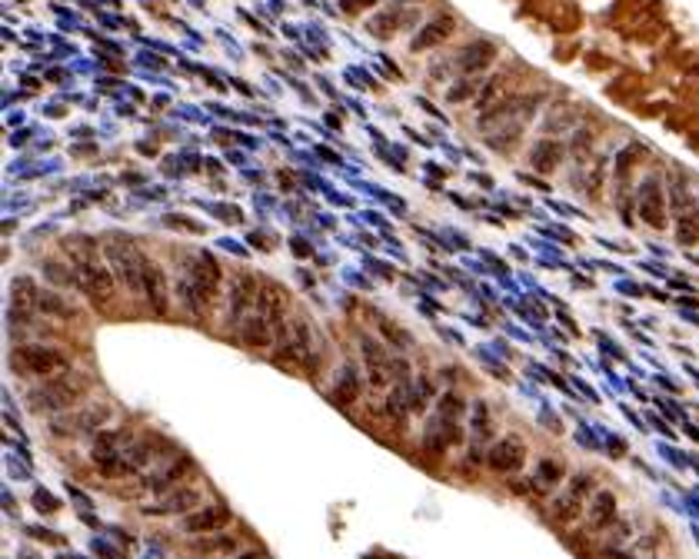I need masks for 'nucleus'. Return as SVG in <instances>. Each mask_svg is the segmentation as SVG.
I'll return each instance as SVG.
<instances>
[{"label":"nucleus","instance_id":"nucleus-27","mask_svg":"<svg viewBox=\"0 0 699 559\" xmlns=\"http://www.w3.org/2000/svg\"><path fill=\"white\" fill-rule=\"evenodd\" d=\"M613 513H616V499H613V493H596V496H593V509H590L593 526H603V523H610Z\"/></svg>","mask_w":699,"mask_h":559},{"label":"nucleus","instance_id":"nucleus-6","mask_svg":"<svg viewBox=\"0 0 699 559\" xmlns=\"http://www.w3.org/2000/svg\"><path fill=\"white\" fill-rule=\"evenodd\" d=\"M104 253H107V264L117 276V283L127 286V293H137L140 296V286H143V256L140 247L130 240V237H121V233H113L104 240Z\"/></svg>","mask_w":699,"mask_h":559},{"label":"nucleus","instance_id":"nucleus-26","mask_svg":"<svg viewBox=\"0 0 699 559\" xmlns=\"http://www.w3.org/2000/svg\"><path fill=\"white\" fill-rule=\"evenodd\" d=\"M676 237L683 247H696L699 243V207H689L676 220Z\"/></svg>","mask_w":699,"mask_h":559},{"label":"nucleus","instance_id":"nucleus-28","mask_svg":"<svg viewBox=\"0 0 699 559\" xmlns=\"http://www.w3.org/2000/svg\"><path fill=\"white\" fill-rule=\"evenodd\" d=\"M559 476H563V466L559 463H539V470H536V486L539 490H547V486H557Z\"/></svg>","mask_w":699,"mask_h":559},{"label":"nucleus","instance_id":"nucleus-33","mask_svg":"<svg viewBox=\"0 0 699 559\" xmlns=\"http://www.w3.org/2000/svg\"><path fill=\"white\" fill-rule=\"evenodd\" d=\"M476 433H480V436L486 433V410H483V403L476 406Z\"/></svg>","mask_w":699,"mask_h":559},{"label":"nucleus","instance_id":"nucleus-8","mask_svg":"<svg viewBox=\"0 0 699 559\" xmlns=\"http://www.w3.org/2000/svg\"><path fill=\"white\" fill-rule=\"evenodd\" d=\"M11 366L23 376H54V373L67 370L70 366V356L57 346H44V343H27V346H17L11 353Z\"/></svg>","mask_w":699,"mask_h":559},{"label":"nucleus","instance_id":"nucleus-30","mask_svg":"<svg viewBox=\"0 0 699 559\" xmlns=\"http://www.w3.org/2000/svg\"><path fill=\"white\" fill-rule=\"evenodd\" d=\"M33 503H37V509H40V513H57V509H60V506H57V499L50 493H37V496H33Z\"/></svg>","mask_w":699,"mask_h":559},{"label":"nucleus","instance_id":"nucleus-2","mask_svg":"<svg viewBox=\"0 0 699 559\" xmlns=\"http://www.w3.org/2000/svg\"><path fill=\"white\" fill-rule=\"evenodd\" d=\"M90 390H94V380L87 373L67 366V370L54 373V376H44L40 383L33 386L27 393V410L33 417H57V413L84 403L90 396Z\"/></svg>","mask_w":699,"mask_h":559},{"label":"nucleus","instance_id":"nucleus-20","mask_svg":"<svg viewBox=\"0 0 699 559\" xmlns=\"http://www.w3.org/2000/svg\"><path fill=\"white\" fill-rule=\"evenodd\" d=\"M37 313L54 317V320H80V310L64 293H57V290H40L37 293Z\"/></svg>","mask_w":699,"mask_h":559},{"label":"nucleus","instance_id":"nucleus-31","mask_svg":"<svg viewBox=\"0 0 699 559\" xmlns=\"http://www.w3.org/2000/svg\"><path fill=\"white\" fill-rule=\"evenodd\" d=\"M197 549H207V553H213V549H237V543L233 539H227V536H220V539H213V543H197Z\"/></svg>","mask_w":699,"mask_h":559},{"label":"nucleus","instance_id":"nucleus-24","mask_svg":"<svg viewBox=\"0 0 699 559\" xmlns=\"http://www.w3.org/2000/svg\"><path fill=\"white\" fill-rule=\"evenodd\" d=\"M453 30H457L453 17H437V21H430L423 30L413 37V50H430V47L443 44L447 37H453Z\"/></svg>","mask_w":699,"mask_h":559},{"label":"nucleus","instance_id":"nucleus-23","mask_svg":"<svg viewBox=\"0 0 699 559\" xmlns=\"http://www.w3.org/2000/svg\"><path fill=\"white\" fill-rule=\"evenodd\" d=\"M330 400H333L337 406H343V410H347V406H353L357 400H360V373L353 370L350 363L343 366V373L337 376V386L330 390Z\"/></svg>","mask_w":699,"mask_h":559},{"label":"nucleus","instance_id":"nucleus-10","mask_svg":"<svg viewBox=\"0 0 699 559\" xmlns=\"http://www.w3.org/2000/svg\"><path fill=\"white\" fill-rule=\"evenodd\" d=\"M140 296L147 300V307L157 313V317H167L170 313V286H167V276L160 270L157 260H143V286H140Z\"/></svg>","mask_w":699,"mask_h":559},{"label":"nucleus","instance_id":"nucleus-3","mask_svg":"<svg viewBox=\"0 0 699 559\" xmlns=\"http://www.w3.org/2000/svg\"><path fill=\"white\" fill-rule=\"evenodd\" d=\"M290 307V296L280 283H263L260 303L250 310V317L237 327V340L250 350H267L276 343V333L284 327V313Z\"/></svg>","mask_w":699,"mask_h":559},{"label":"nucleus","instance_id":"nucleus-5","mask_svg":"<svg viewBox=\"0 0 699 559\" xmlns=\"http://www.w3.org/2000/svg\"><path fill=\"white\" fill-rule=\"evenodd\" d=\"M276 353L274 363L276 366H310V356L317 353V333H313V323L303 317V313H293L290 320H284V327L276 333Z\"/></svg>","mask_w":699,"mask_h":559},{"label":"nucleus","instance_id":"nucleus-11","mask_svg":"<svg viewBox=\"0 0 699 559\" xmlns=\"http://www.w3.org/2000/svg\"><path fill=\"white\" fill-rule=\"evenodd\" d=\"M230 509L223 503H210V506H197L194 513H186L184 519H180V529L184 533H190V536H200V533H220V529H227L230 526Z\"/></svg>","mask_w":699,"mask_h":559},{"label":"nucleus","instance_id":"nucleus-15","mask_svg":"<svg viewBox=\"0 0 699 559\" xmlns=\"http://www.w3.org/2000/svg\"><path fill=\"white\" fill-rule=\"evenodd\" d=\"M203 503V493L194 486H177L170 493H164L153 506H143L147 516H177V513H190L194 506Z\"/></svg>","mask_w":699,"mask_h":559},{"label":"nucleus","instance_id":"nucleus-7","mask_svg":"<svg viewBox=\"0 0 699 559\" xmlns=\"http://www.w3.org/2000/svg\"><path fill=\"white\" fill-rule=\"evenodd\" d=\"M113 417V406L110 403H84L74 406V410H64L50 419V433L60 439H77V436H90V433H100V429L110 423Z\"/></svg>","mask_w":699,"mask_h":559},{"label":"nucleus","instance_id":"nucleus-18","mask_svg":"<svg viewBox=\"0 0 699 559\" xmlns=\"http://www.w3.org/2000/svg\"><path fill=\"white\" fill-rule=\"evenodd\" d=\"M496 60V47L490 40H473L470 47H463L457 54V70L459 74H480Z\"/></svg>","mask_w":699,"mask_h":559},{"label":"nucleus","instance_id":"nucleus-32","mask_svg":"<svg viewBox=\"0 0 699 559\" xmlns=\"http://www.w3.org/2000/svg\"><path fill=\"white\" fill-rule=\"evenodd\" d=\"M360 4H363V7H370L373 0H343V11H347V13H357V11H360Z\"/></svg>","mask_w":699,"mask_h":559},{"label":"nucleus","instance_id":"nucleus-21","mask_svg":"<svg viewBox=\"0 0 699 559\" xmlns=\"http://www.w3.org/2000/svg\"><path fill=\"white\" fill-rule=\"evenodd\" d=\"M586 490H590V480L583 476L579 482H573V490H569L566 496H559L557 503H553V519L557 523H569V519H576L579 513H583V496H586Z\"/></svg>","mask_w":699,"mask_h":559},{"label":"nucleus","instance_id":"nucleus-1","mask_svg":"<svg viewBox=\"0 0 699 559\" xmlns=\"http://www.w3.org/2000/svg\"><path fill=\"white\" fill-rule=\"evenodd\" d=\"M64 253L70 260V273H74L77 290L87 296L94 307L107 310L117 296V276L107 264V253L97 250V243L90 237H67Z\"/></svg>","mask_w":699,"mask_h":559},{"label":"nucleus","instance_id":"nucleus-19","mask_svg":"<svg viewBox=\"0 0 699 559\" xmlns=\"http://www.w3.org/2000/svg\"><path fill=\"white\" fill-rule=\"evenodd\" d=\"M194 473V460L190 456H184V453H177V460L167 466L164 473H157V480L150 482V493L157 496H164L170 493V490H177V486H184V480Z\"/></svg>","mask_w":699,"mask_h":559},{"label":"nucleus","instance_id":"nucleus-16","mask_svg":"<svg viewBox=\"0 0 699 559\" xmlns=\"http://www.w3.org/2000/svg\"><path fill=\"white\" fill-rule=\"evenodd\" d=\"M37 293H40V286L33 283L30 276H17L11 283V320L13 323H27L30 317H37Z\"/></svg>","mask_w":699,"mask_h":559},{"label":"nucleus","instance_id":"nucleus-29","mask_svg":"<svg viewBox=\"0 0 699 559\" xmlns=\"http://www.w3.org/2000/svg\"><path fill=\"white\" fill-rule=\"evenodd\" d=\"M380 329H383V337L393 343V346H400V350H406V346H413V340H410V333L406 329H400L396 323H390V320H380Z\"/></svg>","mask_w":699,"mask_h":559},{"label":"nucleus","instance_id":"nucleus-14","mask_svg":"<svg viewBox=\"0 0 699 559\" xmlns=\"http://www.w3.org/2000/svg\"><path fill=\"white\" fill-rule=\"evenodd\" d=\"M486 463H490V470H496V473H516L526 463V443L520 436L496 439L490 446V453H486Z\"/></svg>","mask_w":699,"mask_h":559},{"label":"nucleus","instance_id":"nucleus-9","mask_svg":"<svg viewBox=\"0 0 699 559\" xmlns=\"http://www.w3.org/2000/svg\"><path fill=\"white\" fill-rule=\"evenodd\" d=\"M260 290L263 283L250 273H237L230 280V327H233V333H237V327L243 320L250 317V310L260 303Z\"/></svg>","mask_w":699,"mask_h":559},{"label":"nucleus","instance_id":"nucleus-4","mask_svg":"<svg viewBox=\"0 0 699 559\" xmlns=\"http://www.w3.org/2000/svg\"><path fill=\"white\" fill-rule=\"evenodd\" d=\"M223 290V270H220L217 256L207 250H197L186 256L184 280H180V300H184L194 317H207L210 303Z\"/></svg>","mask_w":699,"mask_h":559},{"label":"nucleus","instance_id":"nucleus-12","mask_svg":"<svg viewBox=\"0 0 699 559\" xmlns=\"http://www.w3.org/2000/svg\"><path fill=\"white\" fill-rule=\"evenodd\" d=\"M516 84H520V80H516V67H506V70H500L496 77L483 80L480 94H476V110L486 113V110L500 107V103H506V100H513Z\"/></svg>","mask_w":699,"mask_h":559},{"label":"nucleus","instance_id":"nucleus-25","mask_svg":"<svg viewBox=\"0 0 699 559\" xmlns=\"http://www.w3.org/2000/svg\"><path fill=\"white\" fill-rule=\"evenodd\" d=\"M576 117L579 110L573 103H557V107H549L547 120H543V130L547 133H569L576 127Z\"/></svg>","mask_w":699,"mask_h":559},{"label":"nucleus","instance_id":"nucleus-17","mask_svg":"<svg viewBox=\"0 0 699 559\" xmlns=\"http://www.w3.org/2000/svg\"><path fill=\"white\" fill-rule=\"evenodd\" d=\"M639 213L649 227H663L666 223V197H663V186L656 176H649L643 186H639Z\"/></svg>","mask_w":699,"mask_h":559},{"label":"nucleus","instance_id":"nucleus-13","mask_svg":"<svg viewBox=\"0 0 699 559\" xmlns=\"http://www.w3.org/2000/svg\"><path fill=\"white\" fill-rule=\"evenodd\" d=\"M360 353H363V373H367L370 390H386L390 386V356H386V350L376 340L363 337Z\"/></svg>","mask_w":699,"mask_h":559},{"label":"nucleus","instance_id":"nucleus-22","mask_svg":"<svg viewBox=\"0 0 699 559\" xmlns=\"http://www.w3.org/2000/svg\"><path fill=\"white\" fill-rule=\"evenodd\" d=\"M563 143L559 140H539L533 143V150H530V166L539 170V174H553L559 164H563Z\"/></svg>","mask_w":699,"mask_h":559}]
</instances>
